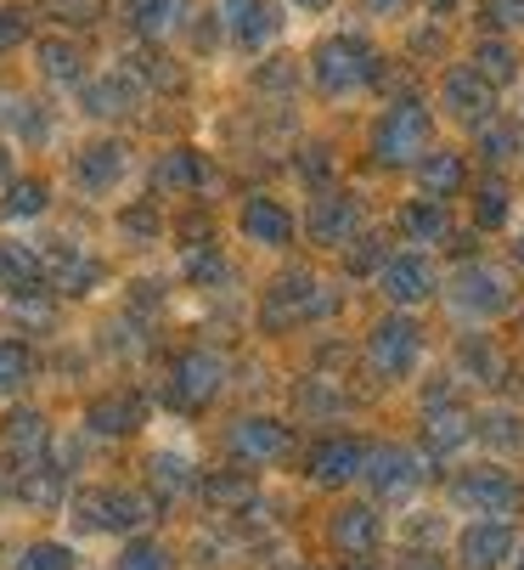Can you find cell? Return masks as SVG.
Listing matches in <instances>:
<instances>
[{
  "label": "cell",
  "mask_w": 524,
  "mask_h": 570,
  "mask_svg": "<svg viewBox=\"0 0 524 570\" xmlns=\"http://www.w3.org/2000/svg\"><path fill=\"white\" fill-rule=\"evenodd\" d=\"M305 226H310V243H322V249H344V243L362 232V198L356 193H322L310 204Z\"/></svg>",
  "instance_id": "cell-8"
},
{
  "label": "cell",
  "mask_w": 524,
  "mask_h": 570,
  "mask_svg": "<svg viewBox=\"0 0 524 570\" xmlns=\"http://www.w3.org/2000/svg\"><path fill=\"white\" fill-rule=\"evenodd\" d=\"M463 367H474L479 373V384H496V373H502V362H496V351L485 345V340H463Z\"/></svg>",
  "instance_id": "cell-40"
},
{
  "label": "cell",
  "mask_w": 524,
  "mask_h": 570,
  "mask_svg": "<svg viewBox=\"0 0 524 570\" xmlns=\"http://www.w3.org/2000/svg\"><path fill=\"white\" fill-rule=\"evenodd\" d=\"M310 73H316V91L338 102V97L367 91L373 79L384 73V57L367 46V35H333V40H322V46H316Z\"/></svg>",
  "instance_id": "cell-1"
},
{
  "label": "cell",
  "mask_w": 524,
  "mask_h": 570,
  "mask_svg": "<svg viewBox=\"0 0 524 570\" xmlns=\"http://www.w3.org/2000/svg\"><path fill=\"white\" fill-rule=\"evenodd\" d=\"M187 272H192V277H226V266H220L215 255H192V261H187Z\"/></svg>",
  "instance_id": "cell-46"
},
{
  "label": "cell",
  "mask_w": 524,
  "mask_h": 570,
  "mask_svg": "<svg viewBox=\"0 0 524 570\" xmlns=\"http://www.w3.org/2000/svg\"><path fill=\"white\" fill-rule=\"evenodd\" d=\"M79 514H85L91 531H136V525H147L152 503L141 492H113V485H108V492H85Z\"/></svg>",
  "instance_id": "cell-11"
},
{
  "label": "cell",
  "mask_w": 524,
  "mask_h": 570,
  "mask_svg": "<svg viewBox=\"0 0 524 570\" xmlns=\"http://www.w3.org/2000/svg\"><path fill=\"white\" fill-rule=\"evenodd\" d=\"M231 452L243 458V463H277V458H288V446H294V435L277 424V419H237L231 424Z\"/></svg>",
  "instance_id": "cell-14"
},
{
  "label": "cell",
  "mask_w": 524,
  "mask_h": 570,
  "mask_svg": "<svg viewBox=\"0 0 524 570\" xmlns=\"http://www.w3.org/2000/svg\"><path fill=\"white\" fill-rule=\"evenodd\" d=\"M152 480L164 485V492H181V485H187V463L181 458H152Z\"/></svg>",
  "instance_id": "cell-44"
},
{
  "label": "cell",
  "mask_w": 524,
  "mask_h": 570,
  "mask_svg": "<svg viewBox=\"0 0 524 570\" xmlns=\"http://www.w3.org/2000/svg\"><path fill=\"white\" fill-rule=\"evenodd\" d=\"M29 373H34V356L23 345H0V390L29 384Z\"/></svg>",
  "instance_id": "cell-39"
},
{
  "label": "cell",
  "mask_w": 524,
  "mask_h": 570,
  "mask_svg": "<svg viewBox=\"0 0 524 570\" xmlns=\"http://www.w3.org/2000/svg\"><path fill=\"white\" fill-rule=\"evenodd\" d=\"M518 537L507 520H474L463 537H457V570H502L513 559Z\"/></svg>",
  "instance_id": "cell-9"
},
{
  "label": "cell",
  "mask_w": 524,
  "mask_h": 570,
  "mask_svg": "<svg viewBox=\"0 0 524 570\" xmlns=\"http://www.w3.org/2000/svg\"><path fill=\"white\" fill-rule=\"evenodd\" d=\"M518 147H524V130L518 125H479V158L485 165H513L518 158Z\"/></svg>",
  "instance_id": "cell-30"
},
{
  "label": "cell",
  "mask_w": 524,
  "mask_h": 570,
  "mask_svg": "<svg viewBox=\"0 0 524 570\" xmlns=\"http://www.w3.org/2000/svg\"><path fill=\"white\" fill-rule=\"evenodd\" d=\"M518 570H524V553H518Z\"/></svg>",
  "instance_id": "cell-55"
},
{
  "label": "cell",
  "mask_w": 524,
  "mask_h": 570,
  "mask_svg": "<svg viewBox=\"0 0 524 570\" xmlns=\"http://www.w3.org/2000/svg\"><path fill=\"white\" fill-rule=\"evenodd\" d=\"M147 419V406H141V395H102L97 406H91V430L97 435H130L136 424Z\"/></svg>",
  "instance_id": "cell-26"
},
{
  "label": "cell",
  "mask_w": 524,
  "mask_h": 570,
  "mask_svg": "<svg viewBox=\"0 0 524 570\" xmlns=\"http://www.w3.org/2000/svg\"><path fill=\"white\" fill-rule=\"evenodd\" d=\"M362 474H367V485L378 498H406V492H417V480H423V458L406 452V446H378V452H367Z\"/></svg>",
  "instance_id": "cell-12"
},
{
  "label": "cell",
  "mask_w": 524,
  "mask_h": 570,
  "mask_svg": "<svg viewBox=\"0 0 524 570\" xmlns=\"http://www.w3.org/2000/svg\"><path fill=\"white\" fill-rule=\"evenodd\" d=\"M468 68L485 79L491 91H496V86H513V79H518V57H513V46L496 40V35H485V40L474 46V62H468Z\"/></svg>",
  "instance_id": "cell-28"
},
{
  "label": "cell",
  "mask_w": 524,
  "mask_h": 570,
  "mask_svg": "<svg viewBox=\"0 0 524 570\" xmlns=\"http://www.w3.org/2000/svg\"><path fill=\"white\" fill-rule=\"evenodd\" d=\"M423 356V328L412 316H384L378 328L367 334V362L384 373V379H406Z\"/></svg>",
  "instance_id": "cell-5"
},
{
  "label": "cell",
  "mask_w": 524,
  "mask_h": 570,
  "mask_svg": "<svg viewBox=\"0 0 524 570\" xmlns=\"http://www.w3.org/2000/svg\"><path fill=\"white\" fill-rule=\"evenodd\" d=\"M204 492H209V503H254V480L248 474H215L209 485H204Z\"/></svg>",
  "instance_id": "cell-38"
},
{
  "label": "cell",
  "mask_w": 524,
  "mask_h": 570,
  "mask_svg": "<svg viewBox=\"0 0 524 570\" xmlns=\"http://www.w3.org/2000/svg\"><path fill=\"white\" fill-rule=\"evenodd\" d=\"M136 97H141V79L125 68V73H108V79H97V86H85V114L113 119V114H130Z\"/></svg>",
  "instance_id": "cell-22"
},
{
  "label": "cell",
  "mask_w": 524,
  "mask_h": 570,
  "mask_svg": "<svg viewBox=\"0 0 524 570\" xmlns=\"http://www.w3.org/2000/svg\"><path fill=\"white\" fill-rule=\"evenodd\" d=\"M401 232L412 243H446L452 237V215H446V198H412L401 209Z\"/></svg>",
  "instance_id": "cell-25"
},
{
  "label": "cell",
  "mask_w": 524,
  "mask_h": 570,
  "mask_svg": "<svg viewBox=\"0 0 524 570\" xmlns=\"http://www.w3.org/2000/svg\"><path fill=\"white\" fill-rule=\"evenodd\" d=\"M474 435L491 441V446H502V452H524V430H518L513 413H485V419H474Z\"/></svg>",
  "instance_id": "cell-33"
},
{
  "label": "cell",
  "mask_w": 524,
  "mask_h": 570,
  "mask_svg": "<svg viewBox=\"0 0 524 570\" xmlns=\"http://www.w3.org/2000/svg\"><path fill=\"white\" fill-rule=\"evenodd\" d=\"M367 7H373V12H378V18H384V12H389V18H401V12H406V7H412V0H367Z\"/></svg>",
  "instance_id": "cell-48"
},
{
  "label": "cell",
  "mask_w": 524,
  "mask_h": 570,
  "mask_svg": "<svg viewBox=\"0 0 524 570\" xmlns=\"http://www.w3.org/2000/svg\"><path fill=\"white\" fill-rule=\"evenodd\" d=\"M441 108H446L457 125L479 130V125H491V119H496V91L485 86V79H479L468 62H457V68L446 73V86H441Z\"/></svg>",
  "instance_id": "cell-7"
},
{
  "label": "cell",
  "mask_w": 524,
  "mask_h": 570,
  "mask_svg": "<svg viewBox=\"0 0 524 570\" xmlns=\"http://www.w3.org/2000/svg\"><path fill=\"white\" fill-rule=\"evenodd\" d=\"M46 277L62 288V294H91V283L102 277V266L91 261V255H79V249H68V243H62V249H51L46 261Z\"/></svg>",
  "instance_id": "cell-24"
},
{
  "label": "cell",
  "mask_w": 524,
  "mask_h": 570,
  "mask_svg": "<svg viewBox=\"0 0 524 570\" xmlns=\"http://www.w3.org/2000/svg\"><path fill=\"white\" fill-rule=\"evenodd\" d=\"M378 288H384L389 305H423L434 288H441V277H434L428 255H389L378 266Z\"/></svg>",
  "instance_id": "cell-10"
},
{
  "label": "cell",
  "mask_w": 524,
  "mask_h": 570,
  "mask_svg": "<svg viewBox=\"0 0 524 570\" xmlns=\"http://www.w3.org/2000/svg\"><path fill=\"white\" fill-rule=\"evenodd\" d=\"M187 18H192V0H130V23L147 40H169Z\"/></svg>",
  "instance_id": "cell-23"
},
{
  "label": "cell",
  "mask_w": 524,
  "mask_h": 570,
  "mask_svg": "<svg viewBox=\"0 0 524 570\" xmlns=\"http://www.w3.org/2000/svg\"><path fill=\"white\" fill-rule=\"evenodd\" d=\"M226 12H231V40L243 51L271 46L283 29V7H271V0H226Z\"/></svg>",
  "instance_id": "cell-17"
},
{
  "label": "cell",
  "mask_w": 524,
  "mask_h": 570,
  "mask_svg": "<svg viewBox=\"0 0 524 570\" xmlns=\"http://www.w3.org/2000/svg\"><path fill=\"white\" fill-rule=\"evenodd\" d=\"M378 514L367 509V503H344L338 514H333V525H327V537L344 548V553H356V559H367L373 548H378Z\"/></svg>",
  "instance_id": "cell-20"
},
{
  "label": "cell",
  "mask_w": 524,
  "mask_h": 570,
  "mask_svg": "<svg viewBox=\"0 0 524 570\" xmlns=\"http://www.w3.org/2000/svg\"><path fill=\"white\" fill-rule=\"evenodd\" d=\"M29 40V12H0V51H12Z\"/></svg>",
  "instance_id": "cell-45"
},
{
  "label": "cell",
  "mask_w": 524,
  "mask_h": 570,
  "mask_svg": "<svg viewBox=\"0 0 524 570\" xmlns=\"http://www.w3.org/2000/svg\"><path fill=\"white\" fill-rule=\"evenodd\" d=\"M362 463H367V446L349 441V435H333V441L310 446V480H316V485H344V480H356Z\"/></svg>",
  "instance_id": "cell-18"
},
{
  "label": "cell",
  "mask_w": 524,
  "mask_h": 570,
  "mask_svg": "<svg viewBox=\"0 0 524 570\" xmlns=\"http://www.w3.org/2000/svg\"><path fill=\"white\" fill-rule=\"evenodd\" d=\"M125 226H130V232H152V215H147V209H130Z\"/></svg>",
  "instance_id": "cell-50"
},
{
  "label": "cell",
  "mask_w": 524,
  "mask_h": 570,
  "mask_svg": "<svg viewBox=\"0 0 524 570\" xmlns=\"http://www.w3.org/2000/svg\"><path fill=\"white\" fill-rule=\"evenodd\" d=\"M40 68L57 79V86H79V79H85V57H79V46H68V40H46V46H40Z\"/></svg>",
  "instance_id": "cell-32"
},
{
  "label": "cell",
  "mask_w": 524,
  "mask_h": 570,
  "mask_svg": "<svg viewBox=\"0 0 524 570\" xmlns=\"http://www.w3.org/2000/svg\"><path fill=\"white\" fill-rule=\"evenodd\" d=\"M452 305H457L463 316L491 322V316H502V311L513 305V283H507V272H496V266H463L457 283H452Z\"/></svg>",
  "instance_id": "cell-6"
},
{
  "label": "cell",
  "mask_w": 524,
  "mask_h": 570,
  "mask_svg": "<svg viewBox=\"0 0 524 570\" xmlns=\"http://www.w3.org/2000/svg\"><path fill=\"white\" fill-rule=\"evenodd\" d=\"M0 288H12L18 299L46 288V266L29 243H0Z\"/></svg>",
  "instance_id": "cell-21"
},
{
  "label": "cell",
  "mask_w": 524,
  "mask_h": 570,
  "mask_svg": "<svg viewBox=\"0 0 524 570\" xmlns=\"http://www.w3.org/2000/svg\"><path fill=\"white\" fill-rule=\"evenodd\" d=\"M40 209H46V181H12L7 204H0V215H7V220H29Z\"/></svg>",
  "instance_id": "cell-34"
},
{
  "label": "cell",
  "mask_w": 524,
  "mask_h": 570,
  "mask_svg": "<svg viewBox=\"0 0 524 570\" xmlns=\"http://www.w3.org/2000/svg\"><path fill=\"white\" fill-rule=\"evenodd\" d=\"M513 255H518V266H524V232H518V243H513Z\"/></svg>",
  "instance_id": "cell-53"
},
{
  "label": "cell",
  "mask_w": 524,
  "mask_h": 570,
  "mask_svg": "<svg viewBox=\"0 0 524 570\" xmlns=\"http://www.w3.org/2000/svg\"><path fill=\"white\" fill-rule=\"evenodd\" d=\"M220 379H226V362L209 356V351H192V356L175 362V401H181V406H204V401L220 395Z\"/></svg>",
  "instance_id": "cell-16"
},
{
  "label": "cell",
  "mask_w": 524,
  "mask_h": 570,
  "mask_svg": "<svg viewBox=\"0 0 524 570\" xmlns=\"http://www.w3.org/2000/svg\"><path fill=\"white\" fill-rule=\"evenodd\" d=\"M0 176H7V141H0Z\"/></svg>",
  "instance_id": "cell-54"
},
{
  "label": "cell",
  "mask_w": 524,
  "mask_h": 570,
  "mask_svg": "<svg viewBox=\"0 0 524 570\" xmlns=\"http://www.w3.org/2000/svg\"><path fill=\"white\" fill-rule=\"evenodd\" d=\"M401 570H441V564H434V553H406Z\"/></svg>",
  "instance_id": "cell-49"
},
{
  "label": "cell",
  "mask_w": 524,
  "mask_h": 570,
  "mask_svg": "<svg viewBox=\"0 0 524 570\" xmlns=\"http://www.w3.org/2000/svg\"><path fill=\"white\" fill-rule=\"evenodd\" d=\"M428 141H434V114L406 97V102H395V108L378 119V130H373V158H378V165H389V170H401V165H417V158L428 153Z\"/></svg>",
  "instance_id": "cell-2"
},
{
  "label": "cell",
  "mask_w": 524,
  "mask_h": 570,
  "mask_svg": "<svg viewBox=\"0 0 524 570\" xmlns=\"http://www.w3.org/2000/svg\"><path fill=\"white\" fill-rule=\"evenodd\" d=\"M46 12L68 29H85V23H97L102 18V0H46Z\"/></svg>",
  "instance_id": "cell-37"
},
{
  "label": "cell",
  "mask_w": 524,
  "mask_h": 570,
  "mask_svg": "<svg viewBox=\"0 0 524 570\" xmlns=\"http://www.w3.org/2000/svg\"><path fill=\"white\" fill-rule=\"evenodd\" d=\"M119 570H169V559H164L158 542H130V548L119 553Z\"/></svg>",
  "instance_id": "cell-41"
},
{
  "label": "cell",
  "mask_w": 524,
  "mask_h": 570,
  "mask_svg": "<svg viewBox=\"0 0 524 570\" xmlns=\"http://www.w3.org/2000/svg\"><path fill=\"white\" fill-rule=\"evenodd\" d=\"M125 170H130V153H125V141H91L79 158H73V181L91 193V198H102V193H113L119 181H125Z\"/></svg>",
  "instance_id": "cell-13"
},
{
  "label": "cell",
  "mask_w": 524,
  "mask_h": 570,
  "mask_svg": "<svg viewBox=\"0 0 524 570\" xmlns=\"http://www.w3.org/2000/svg\"><path fill=\"white\" fill-rule=\"evenodd\" d=\"M485 18L496 29H524V0H485Z\"/></svg>",
  "instance_id": "cell-43"
},
{
  "label": "cell",
  "mask_w": 524,
  "mask_h": 570,
  "mask_svg": "<svg viewBox=\"0 0 524 570\" xmlns=\"http://www.w3.org/2000/svg\"><path fill=\"white\" fill-rule=\"evenodd\" d=\"M333 305H338L333 288H322L310 272H294V277H283V283L266 294V328H294V322H316V316H327Z\"/></svg>",
  "instance_id": "cell-4"
},
{
  "label": "cell",
  "mask_w": 524,
  "mask_h": 570,
  "mask_svg": "<svg viewBox=\"0 0 524 570\" xmlns=\"http://www.w3.org/2000/svg\"><path fill=\"white\" fill-rule=\"evenodd\" d=\"M474 220H479L485 232L507 220V187H502V181H485V187H479V198H474Z\"/></svg>",
  "instance_id": "cell-36"
},
{
  "label": "cell",
  "mask_w": 524,
  "mask_h": 570,
  "mask_svg": "<svg viewBox=\"0 0 524 570\" xmlns=\"http://www.w3.org/2000/svg\"><path fill=\"white\" fill-rule=\"evenodd\" d=\"M428 12H434V18H446V12H457V0H428Z\"/></svg>",
  "instance_id": "cell-51"
},
{
  "label": "cell",
  "mask_w": 524,
  "mask_h": 570,
  "mask_svg": "<svg viewBox=\"0 0 524 570\" xmlns=\"http://www.w3.org/2000/svg\"><path fill=\"white\" fill-rule=\"evenodd\" d=\"M243 237L259 243V249H283V243L294 237V215L277 198H248L243 204Z\"/></svg>",
  "instance_id": "cell-19"
},
{
  "label": "cell",
  "mask_w": 524,
  "mask_h": 570,
  "mask_svg": "<svg viewBox=\"0 0 524 570\" xmlns=\"http://www.w3.org/2000/svg\"><path fill=\"white\" fill-rule=\"evenodd\" d=\"M417 181H423L428 198H452V193L463 187V158H457V153H441V147L423 153V158H417Z\"/></svg>",
  "instance_id": "cell-29"
},
{
  "label": "cell",
  "mask_w": 524,
  "mask_h": 570,
  "mask_svg": "<svg viewBox=\"0 0 524 570\" xmlns=\"http://www.w3.org/2000/svg\"><path fill=\"white\" fill-rule=\"evenodd\" d=\"M423 435H428V452L434 458H452L457 446L474 441V413H468V406H457L452 395H441V401H428V413H423Z\"/></svg>",
  "instance_id": "cell-15"
},
{
  "label": "cell",
  "mask_w": 524,
  "mask_h": 570,
  "mask_svg": "<svg viewBox=\"0 0 524 570\" xmlns=\"http://www.w3.org/2000/svg\"><path fill=\"white\" fill-rule=\"evenodd\" d=\"M452 503L463 514H479V520H502L518 509V480L496 463H479V469H463L452 480Z\"/></svg>",
  "instance_id": "cell-3"
},
{
  "label": "cell",
  "mask_w": 524,
  "mask_h": 570,
  "mask_svg": "<svg viewBox=\"0 0 524 570\" xmlns=\"http://www.w3.org/2000/svg\"><path fill=\"white\" fill-rule=\"evenodd\" d=\"M305 176H310V181H322V176H327V153H322V147H310V158H305Z\"/></svg>",
  "instance_id": "cell-47"
},
{
  "label": "cell",
  "mask_w": 524,
  "mask_h": 570,
  "mask_svg": "<svg viewBox=\"0 0 524 570\" xmlns=\"http://www.w3.org/2000/svg\"><path fill=\"white\" fill-rule=\"evenodd\" d=\"M12 570H73V548H62V542H34V548L18 553Z\"/></svg>",
  "instance_id": "cell-35"
},
{
  "label": "cell",
  "mask_w": 524,
  "mask_h": 570,
  "mask_svg": "<svg viewBox=\"0 0 524 570\" xmlns=\"http://www.w3.org/2000/svg\"><path fill=\"white\" fill-rule=\"evenodd\" d=\"M299 7H305V12H327V7H333V0H299Z\"/></svg>",
  "instance_id": "cell-52"
},
{
  "label": "cell",
  "mask_w": 524,
  "mask_h": 570,
  "mask_svg": "<svg viewBox=\"0 0 524 570\" xmlns=\"http://www.w3.org/2000/svg\"><path fill=\"white\" fill-rule=\"evenodd\" d=\"M198 181H204V158H198L192 147L164 153V158H158V170H152V187H158V193H192Z\"/></svg>",
  "instance_id": "cell-27"
},
{
  "label": "cell",
  "mask_w": 524,
  "mask_h": 570,
  "mask_svg": "<svg viewBox=\"0 0 524 570\" xmlns=\"http://www.w3.org/2000/svg\"><path fill=\"white\" fill-rule=\"evenodd\" d=\"M349 243H362V249H356V255H349V261H344V266H349V272H373V266H378V255H384V249H389V243H384V237H378V232H367V237H362V232H356V237H349Z\"/></svg>",
  "instance_id": "cell-42"
},
{
  "label": "cell",
  "mask_w": 524,
  "mask_h": 570,
  "mask_svg": "<svg viewBox=\"0 0 524 570\" xmlns=\"http://www.w3.org/2000/svg\"><path fill=\"white\" fill-rule=\"evenodd\" d=\"M7 446H12L18 463H34V458L46 452V419H40V413H18V419L7 424Z\"/></svg>",
  "instance_id": "cell-31"
}]
</instances>
